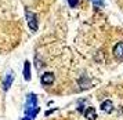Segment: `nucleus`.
<instances>
[{
  "instance_id": "obj_1",
  "label": "nucleus",
  "mask_w": 123,
  "mask_h": 120,
  "mask_svg": "<svg viewBox=\"0 0 123 120\" xmlns=\"http://www.w3.org/2000/svg\"><path fill=\"white\" fill-rule=\"evenodd\" d=\"M25 116H28L33 120L36 115L39 113L40 108L37 106V95L36 94H28L26 95V102H25V108H24Z\"/></svg>"
},
{
  "instance_id": "obj_2",
  "label": "nucleus",
  "mask_w": 123,
  "mask_h": 120,
  "mask_svg": "<svg viewBox=\"0 0 123 120\" xmlns=\"http://www.w3.org/2000/svg\"><path fill=\"white\" fill-rule=\"evenodd\" d=\"M25 17H26V21H28V26L32 32H36L37 30V26H39V22H37V17L35 15L32 11H29L28 7H25Z\"/></svg>"
},
{
  "instance_id": "obj_3",
  "label": "nucleus",
  "mask_w": 123,
  "mask_h": 120,
  "mask_svg": "<svg viewBox=\"0 0 123 120\" xmlns=\"http://www.w3.org/2000/svg\"><path fill=\"white\" fill-rule=\"evenodd\" d=\"M40 82H42L43 86H51L54 83V75L51 72H44L40 77Z\"/></svg>"
},
{
  "instance_id": "obj_4",
  "label": "nucleus",
  "mask_w": 123,
  "mask_h": 120,
  "mask_svg": "<svg viewBox=\"0 0 123 120\" xmlns=\"http://www.w3.org/2000/svg\"><path fill=\"white\" fill-rule=\"evenodd\" d=\"M113 55L117 60H123V42H119L113 47Z\"/></svg>"
},
{
  "instance_id": "obj_5",
  "label": "nucleus",
  "mask_w": 123,
  "mask_h": 120,
  "mask_svg": "<svg viewBox=\"0 0 123 120\" xmlns=\"http://www.w3.org/2000/svg\"><path fill=\"white\" fill-rule=\"evenodd\" d=\"M12 82H14V73H12V72H10V73L6 76L4 82H3V90H4V91H8V90H10V87H11Z\"/></svg>"
},
{
  "instance_id": "obj_6",
  "label": "nucleus",
  "mask_w": 123,
  "mask_h": 120,
  "mask_svg": "<svg viewBox=\"0 0 123 120\" xmlns=\"http://www.w3.org/2000/svg\"><path fill=\"white\" fill-rule=\"evenodd\" d=\"M100 108H101L102 112H105V113H111L112 110H113V104H112V101L106 99V101H104V102H101Z\"/></svg>"
},
{
  "instance_id": "obj_7",
  "label": "nucleus",
  "mask_w": 123,
  "mask_h": 120,
  "mask_svg": "<svg viewBox=\"0 0 123 120\" xmlns=\"http://www.w3.org/2000/svg\"><path fill=\"white\" fill-rule=\"evenodd\" d=\"M83 115L87 120H97V113H95L94 108H87V109L83 112Z\"/></svg>"
},
{
  "instance_id": "obj_8",
  "label": "nucleus",
  "mask_w": 123,
  "mask_h": 120,
  "mask_svg": "<svg viewBox=\"0 0 123 120\" xmlns=\"http://www.w3.org/2000/svg\"><path fill=\"white\" fill-rule=\"evenodd\" d=\"M24 79L26 82L31 80V62L29 61H25L24 62Z\"/></svg>"
},
{
  "instance_id": "obj_9",
  "label": "nucleus",
  "mask_w": 123,
  "mask_h": 120,
  "mask_svg": "<svg viewBox=\"0 0 123 120\" xmlns=\"http://www.w3.org/2000/svg\"><path fill=\"white\" fill-rule=\"evenodd\" d=\"M90 1H91L95 7H104V6H105V1H104V0H90Z\"/></svg>"
},
{
  "instance_id": "obj_10",
  "label": "nucleus",
  "mask_w": 123,
  "mask_h": 120,
  "mask_svg": "<svg viewBox=\"0 0 123 120\" xmlns=\"http://www.w3.org/2000/svg\"><path fill=\"white\" fill-rule=\"evenodd\" d=\"M68 4H69V7H76V6L79 4V0H68Z\"/></svg>"
},
{
  "instance_id": "obj_11",
  "label": "nucleus",
  "mask_w": 123,
  "mask_h": 120,
  "mask_svg": "<svg viewBox=\"0 0 123 120\" xmlns=\"http://www.w3.org/2000/svg\"><path fill=\"white\" fill-rule=\"evenodd\" d=\"M22 120H32V119H31V117H28V116H25V117H24Z\"/></svg>"
}]
</instances>
